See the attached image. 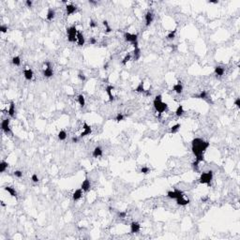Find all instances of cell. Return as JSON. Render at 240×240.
I'll list each match as a JSON object with an SVG mask.
<instances>
[{"label": "cell", "mask_w": 240, "mask_h": 240, "mask_svg": "<svg viewBox=\"0 0 240 240\" xmlns=\"http://www.w3.org/2000/svg\"><path fill=\"white\" fill-rule=\"evenodd\" d=\"M210 143L207 141H204L201 138H195L191 142V150L195 157H196V161L199 163L204 161V152L209 147Z\"/></svg>", "instance_id": "obj_1"}, {"label": "cell", "mask_w": 240, "mask_h": 240, "mask_svg": "<svg viewBox=\"0 0 240 240\" xmlns=\"http://www.w3.org/2000/svg\"><path fill=\"white\" fill-rule=\"evenodd\" d=\"M153 105H154L155 110L160 114V115L164 112L165 110H167V107H168L167 103L162 101V96L161 95H157L154 101H153Z\"/></svg>", "instance_id": "obj_2"}, {"label": "cell", "mask_w": 240, "mask_h": 240, "mask_svg": "<svg viewBox=\"0 0 240 240\" xmlns=\"http://www.w3.org/2000/svg\"><path fill=\"white\" fill-rule=\"evenodd\" d=\"M213 178V171H208L206 173H203L200 176L199 182L201 184H206V185H210V182Z\"/></svg>", "instance_id": "obj_3"}, {"label": "cell", "mask_w": 240, "mask_h": 240, "mask_svg": "<svg viewBox=\"0 0 240 240\" xmlns=\"http://www.w3.org/2000/svg\"><path fill=\"white\" fill-rule=\"evenodd\" d=\"M77 33L78 31L76 29V26H70L67 29L68 34V40L69 42H75L77 41Z\"/></svg>", "instance_id": "obj_4"}, {"label": "cell", "mask_w": 240, "mask_h": 240, "mask_svg": "<svg viewBox=\"0 0 240 240\" xmlns=\"http://www.w3.org/2000/svg\"><path fill=\"white\" fill-rule=\"evenodd\" d=\"M167 196H168L169 198L175 199L176 200L177 198H180L182 196H184V192L182 190L175 189L174 190H169L168 192H167Z\"/></svg>", "instance_id": "obj_5"}, {"label": "cell", "mask_w": 240, "mask_h": 240, "mask_svg": "<svg viewBox=\"0 0 240 240\" xmlns=\"http://www.w3.org/2000/svg\"><path fill=\"white\" fill-rule=\"evenodd\" d=\"M124 38H125V40L126 41L131 42V44L136 41H138V35L137 34H131L126 32V33L124 34Z\"/></svg>", "instance_id": "obj_6"}, {"label": "cell", "mask_w": 240, "mask_h": 240, "mask_svg": "<svg viewBox=\"0 0 240 240\" xmlns=\"http://www.w3.org/2000/svg\"><path fill=\"white\" fill-rule=\"evenodd\" d=\"M132 45L134 47V51L132 52L133 53V59L135 61H137L141 56V50L139 48V43H138V41H136L134 43H132Z\"/></svg>", "instance_id": "obj_7"}, {"label": "cell", "mask_w": 240, "mask_h": 240, "mask_svg": "<svg viewBox=\"0 0 240 240\" xmlns=\"http://www.w3.org/2000/svg\"><path fill=\"white\" fill-rule=\"evenodd\" d=\"M1 129L5 133H11V130L9 128V119L6 118L1 123Z\"/></svg>", "instance_id": "obj_8"}, {"label": "cell", "mask_w": 240, "mask_h": 240, "mask_svg": "<svg viewBox=\"0 0 240 240\" xmlns=\"http://www.w3.org/2000/svg\"><path fill=\"white\" fill-rule=\"evenodd\" d=\"M84 131L81 133L80 137L82 138V137H84V136H86V135H89L91 132H92V129H91V127L89 126V125H87V123H84Z\"/></svg>", "instance_id": "obj_9"}, {"label": "cell", "mask_w": 240, "mask_h": 240, "mask_svg": "<svg viewBox=\"0 0 240 240\" xmlns=\"http://www.w3.org/2000/svg\"><path fill=\"white\" fill-rule=\"evenodd\" d=\"M153 19H154V15L151 11H147L144 15V20H145V25L146 26H149L150 24L153 22Z\"/></svg>", "instance_id": "obj_10"}, {"label": "cell", "mask_w": 240, "mask_h": 240, "mask_svg": "<svg viewBox=\"0 0 240 240\" xmlns=\"http://www.w3.org/2000/svg\"><path fill=\"white\" fill-rule=\"evenodd\" d=\"M90 188H91V184H90V181H89V179H87V178H85L84 180V182L82 183V185H81V189L83 190V191H85V192H87L89 190H90Z\"/></svg>", "instance_id": "obj_11"}, {"label": "cell", "mask_w": 240, "mask_h": 240, "mask_svg": "<svg viewBox=\"0 0 240 240\" xmlns=\"http://www.w3.org/2000/svg\"><path fill=\"white\" fill-rule=\"evenodd\" d=\"M114 86L113 85H108L107 87H106V93H107V95H108V97H109V101L110 102H112V101H114V95H113V90H114Z\"/></svg>", "instance_id": "obj_12"}, {"label": "cell", "mask_w": 240, "mask_h": 240, "mask_svg": "<svg viewBox=\"0 0 240 240\" xmlns=\"http://www.w3.org/2000/svg\"><path fill=\"white\" fill-rule=\"evenodd\" d=\"M141 229V225H140L137 221H133L131 222V232L132 234H135V233H138Z\"/></svg>", "instance_id": "obj_13"}, {"label": "cell", "mask_w": 240, "mask_h": 240, "mask_svg": "<svg viewBox=\"0 0 240 240\" xmlns=\"http://www.w3.org/2000/svg\"><path fill=\"white\" fill-rule=\"evenodd\" d=\"M76 10H77V8H76V6H74V5L68 4L66 6V12H67L68 15H71V14H73V13L75 12Z\"/></svg>", "instance_id": "obj_14"}, {"label": "cell", "mask_w": 240, "mask_h": 240, "mask_svg": "<svg viewBox=\"0 0 240 240\" xmlns=\"http://www.w3.org/2000/svg\"><path fill=\"white\" fill-rule=\"evenodd\" d=\"M173 90L175 93H177V94H181L182 91H183V85H182V84H181V82H180V81H178V82H177V84H175L174 85H173Z\"/></svg>", "instance_id": "obj_15"}, {"label": "cell", "mask_w": 240, "mask_h": 240, "mask_svg": "<svg viewBox=\"0 0 240 240\" xmlns=\"http://www.w3.org/2000/svg\"><path fill=\"white\" fill-rule=\"evenodd\" d=\"M82 195H83V190H82V189H78V190H76L75 191L73 192V194H72V198H73L74 201H78V200H80L81 199Z\"/></svg>", "instance_id": "obj_16"}, {"label": "cell", "mask_w": 240, "mask_h": 240, "mask_svg": "<svg viewBox=\"0 0 240 240\" xmlns=\"http://www.w3.org/2000/svg\"><path fill=\"white\" fill-rule=\"evenodd\" d=\"M176 203H177V205H179V206H187V205L190 204V200H189V199H185L184 198V196H182V197H180V198L176 199Z\"/></svg>", "instance_id": "obj_17"}, {"label": "cell", "mask_w": 240, "mask_h": 240, "mask_svg": "<svg viewBox=\"0 0 240 240\" xmlns=\"http://www.w3.org/2000/svg\"><path fill=\"white\" fill-rule=\"evenodd\" d=\"M84 41H85V40H84V35L81 33V32L78 31V33H77V43H78V45H79V46H84Z\"/></svg>", "instance_id": "obj_18"}, {"label": "cell", "mask_w": 240, "mask_h": 240, "mask_svg": "<svg viewBox=\"0 0 240 240\" xmlns=\"http://www.w3.org/2000/svg\"><path fill=\"white\" fill-rule=\"evenodd\" d=\"M24 75H25V78L26 79V80L30 81L32 78H33V71H32V69H25V70H24Z\"/></svg>", "instance_id": "obj_19"}, {"label": "cell", "mask_w": 240, "mask_h": 240, "mask_svg": "<svg viewBox=\"0 0 240 240\" xmlns=\"http://www.w3.org/2000/svg\"><path fill=\"white\" fill-rule=\"evenodd\" d=\"M8 115L10 117H14L15 116V104H14L13 101H11L10 104H9V108H8Z\"/></svg>", "instance_id": "obj_20"}, {"label": "cell", "mask_w": 240, "mask_h": 240, "mask_svg": "<svg viewBox=\"0 0 240 240\" xmlns=\"http://www.w3.org/2000/svg\"><path fill=\"white\" fill-rule=\"evenodd\" d=\"M43 75L45 76L46 78H50L52 76L54 75V71H53V69L51 67L49 68H45L43 69Z\"/></svg>", "instance_id": "obj_21"}, {"label": "cell", "mask_w": 240, "mask_h": 240, "mask_svg": "<svg viewBox=\"0 0 240 240\" xmlns=\"http://www.w3.org/2000/svg\"><path fill=\"white\" fill-rule=\"evenodd\" d=\"M4 190H6V191H8V193L10 194V196L11 197H17V192L16 190H15V189L14 188H12V187H5Z\"/></svg>", "instance_id": "obj_22"}, {"label": "cell", "mask_w": 240, "mask_h": 240, "mask_svg": "<svg viewBox=\"0 0 240 240\" xmlns=\"http://www.w3.org/2000/svg\"><path fill=\"white\" fill-rule=\"evenodd\" d=\"M55 11L53 9V8H49V9H48V12H47L46 19L48 20V21H53L54 18H55Z\"/></svg>", "instance_id": "obj_23"}, {"label": "cell", "mask_w": 240, "mask_h": 240, "mask_svg": "<svg viewBox=\"0 0 240 240\" xmlns=\"http://www.w3.org/2000/svg\"><path fill=\"white\" fill-rule=\"evenodd\" d=\"M92 155H93V157H94V158H99V157H101V156H102V149H101L100 146L95 147V149L93 150Z\"/></svg>", "instance_id": "obj_24"}, {"label": "cell", "mask_w": 240, "mask_h": 240, "mask_svg": "<svg viewBox=\"0 0 240 240\" xmlns=\"http://www.w3.org/2000/svg\"><path fill=\"white\" fill-rule=\"evenodd\" d=\"M224 72H225L224 68L220 67V66H217V67H215V73H216V75H217V76L221 77V76L224 74Z\"/></svg>", "instance_id": "obj_25"}, {"label": "cell", "mask_w": 240, "mask_h": 240, "mask_svg": "<svg viewBox=\"0 0 240 240\" xmlns=\"http://www.w3.org/2000/svg\"><path fill=\"white\" fill-rule=\"evenodd\" d=\"M143 84H143V81L140 82V84H138V86L134 89V91H136V92H138V93H144L145 89H144V85H143Z\"/></svg>", "instance_id": "obj_26"}, {"label": "cell", "mask_w": 240, "mask_h": 240, "mask_svg": "<svg viewBox=\"0 0 240 240\" xmlns=\"http://www.w3.org/2000/svg\"><path fill=\"white\" fill-rule=\"evenodd\" d=\"M8 162H6V161H4V160H2V161L0 162V172H1V173H4L5 171L8 169Z\"/></svg>", "instance_id": "obj_27"}, {"label": "cell", "mask_w": 240, "mask_h": 240, "mask_svg": "<svg viewBox=\"0 0 240 240\" xmlns=\"http://www.w3.org/2000/svg\"><path fill=\"white\" fill-rule=\"evenodd\" d=\"M193 98L196 99H202V100H206L207 99V93L206 91H202V92L198 94V95H194Z\"/></svg>", "instance_id": "obj_28"}, {"label": "cell", "mask_w": 240, "mask_h": 240, "mask_svg": "<svg viewBox=\"0 0 240 240\" xmlns=\"http://www.w3.org/2000/svg\"><path fill=\"white\" fill-rule=\"evenodd\" d=\"M180 128H181V125H180V124H175V125H173V126L171 128V130H170V133H172V134L176 133L177 131H179Z\"/></svg>", "instance_id": "obj_29"}, {"label": "cell", "mask_w": 240, "mask_h": 240, "mask_svg": "<svg viewBox=\"0 0 240 240\" xmlns=\"http://www.w3.org/2000/svg\"><path fill=\"white\" fill-rule=\"evenodd\" d=\"M183 114H184V108H183L182 105H179L177 107L176 111H175V114H176V116L180 117L181 115H183Z\"/></svg>", "instance_id": "obj_30"}, {"label": "cell", "mask_w": 240, "mask_h": 240, "mask_svg": "<svg viewBox=\"0 0 240 240\" xmlns=\"http://www.w3.org/2000/svg\"><path fill=\"white\" fill-rule=\"evenodd\" d=\"M66 138H67V132L65 131H60L58 133V139L60 140V141H64V140H66Z\"/></svg>", "instance_id": "obj_31"}, {"label": "cell", "mask_w": 240, "mask_h": 240, "mask_svg": "<svg viewBox=\"0 0 240 240\" xmlns=\"http://www.w3.org/2000/svg\"><path fill=\"white\" fill-rule=\"evenodd\" d=\"M131 59V53H129V54H127L126 56L123 58V60H122V62H121V63H122V65H126V64L128 63V62H129Z\"/></svg>", "instance_id": "obj_32"}, {"label": "cell", "mask_w": 240, "mask_h": 240, "mask_svg": "<svg viewBox=\"0 0 240 240\" xmlns=\"http://www.w3.org/2000/svg\"><path fill=\"white\" fill-rule=\"evenodd\" d=\"M78 102H79L81 107H84L85 105V101H84V97L83 95H79L78 96Z\"/></svg>", "instance_id": "obj_33"}, {"label": "cell", "mask_w": 240, "mask_h": 240, "mask_svg": "<svg viewBox=\"0 0 240 240\" xmlns=\"http://www.w3.org/2000/svg\"><path fill=\"white\" fill-rule=\"evenodd\" d=\"M12 64L15 65V66H20V64H21V58H20V56H14L12 58Z\"/></svg>", "instance_id": "obj_34"}, {"label": "cell", "mask_w": 240, "mask_h": 240, "mask_svg": "<svg viewBox=\"0 0 240 240\" xmlns=\"http://www.w3.org/2000/svg\"><path fill=\"white\" fill-rule=\"evenodd\" d=\"M175 33H176V30L175 29L173 30V31H171V32L167 35V38H168V39H173L174 37H175Z\"/></svg>", "instance_id": "obj_35"}, {"label": "cell", "mask_w": 240, "mask_h": 240, "mask_svg": "<svg viewBox=\"0 0 240 240\" xmlns=\"http://www.w3.org/2000/svg\"><path fill=\"white\" fill-rule=\"evenodd\" d=\"M78 78L80 79L82 82H84V81L86 80V77H85V75H84V73H82V72H79L78 73Z\"/></svg>", "instance_id": "obj_36"}, {"label": "cell", "mask_w": 240, "mask_h": 240, "mask_svg": "<svg viewBox=\"0 0 240 240\" xmlns=\"http://www.w3.org/2000/svg\"><path fill=\"white\" fill-rule=\"evenodd\" d=\"M123 119H124V115H123L121 113H119V114H117V115H116V117H115V120L117 121V122H120V121H122Z\"/></svg>", "instance_id": "obj_37"}, {"label": "cell", "mask_w": 240, "mask_h": 240, "mask_svg": "<svg viewBox=\"0 0 240 240\" xmlns=\"http://www.w3.org/2000/svg\"><path fill=\"white\" fill-rule=\"evenodd\" d=\"M0 31H1L2 33H6V32L8 31V26H7V25H2L1 26H0Z\"/></svg>", "instance_id": "obj_38"}, {"label": "cell", "mask_w": 240, "mask_h": 240, "mask_svg": "<svg viewBox=\"0 0 240 240\" xmlns=\"http://www.w3.org/2000/svg\"><path fill=\"white\" fill-rule=\"evenodd\" d=\"M149 171H150V170H149L148 167H142V169H141V173H144V174L149 173Z\"/></svg>", "instance_id": "obj_39"}, {"label": "cell", "mask_w": 240, "mask_h": 240, "mask_svg": "<svg viewBox=\"0 0 240 240\" xmlns=\"http://www.w3.org/2000/svg\"><path fill=\"white\" fill-rule=\"evenodd\" d=\"M31 179H32V181L33 182H35V183H38V175L36 174V173H34L33 175H32V177H31Z\"/></svg>", "instance_id": "obj_40"}, {"label": "cell", "mask_w": 240, "mask_h": 240, "mask_svg": "<svg viewBox=\"0 0 240 240\" xmlns=\"http://www.w3.org/2000/svg\"><path fill=\"white\" fill-rule=\"evenodd\" d=\"M14 175L16 177H18V178H21L23 176V173H22L21 171H15L14 172Z\"/></svg>", "instance_id": "obj_41"}, {"label": "cell", "mask_w": 240, "mask_h": 240, "mask_svg": "<svg viewBox=\"0 0 240 240\" xmlns=\"http://www.w3.org/2000/svg\"><path fill=\"white\" fill-rule=\"evenodd\" d=\"M89 25H90V27H92V28L97 27V24L95 23L94 20H90V22H89Z\"/></svg>", "instance_id": "obj_42"}, {"label": "cell", "mask_w": 240, "mask_h": 240, "mask_svg": "<svg viewBox=\"0 0 240 240\" xmlns=\"http://www.w3.org/2000/svg\"><path fill=\"white\" fill-rule=\"evenodd\" d=\"M118 217H120V218H126L127 216V212H122V211H120V212H118L117 213Z\"/></svg>", "instance_id": "obj_43"}, {"label": "cell", "mask_w": 240, "mask_h": 240, "mask_svg": "<svg viewBox=\"0 0 240 240\" xmlns=\"http://www.w3.org/2000/svg\"><path fill=\"white\" fill-rule=\"evenodd\" d=\"M25 4H26V6H27L28 8H32V4H33V2H32L31 0H26V1H25Z\"/></svg>", "instance_id": "obj_44"}, {"label": "cell", "mask_w": 240, "mask_h": 240, "mask_svg": "<svg viewBox=\"0 0 240 240\" xmlns=\"http://www.w3.org/2000/svg\"><path fill=\"white\" fill-rule=\"evenodd\" d=\"M235 104L236 105L237 108H240V99L239 98H237L236 101H235Z\"/></svg>", "instance_id": "obj_45"}, {"label": "cell", "mask_w": 240, "mask_h": 240, "mask_svg": "<svg viewBox=\"0 0 240 240\" xmlns=\"http://www.w3.org/2000/svg\"><path fill=\"white\" fill-rule=\"evenodd\" d=\"M89 43H90L91 45H95V44L97 43V40H96V38H90V40H89Z\"/></svg>", "instance_id": "obj_46"}, {"label": "cell", "mask_w": 240, "mask_h": 240, "mask_svg": "<svg viewBox=\"0 0 240 240\" xmlns=\"http://www.w3.org/2000/svg\"><path fill=\"white\" fill-rule=\"evenodd\" d=\"M71 141H72V143H78V142H79V138H78V137H72Z\"/></svg>", "instance_id": "obj_47"}, {"label": "cell", "mask_w": 240, "mask_h": 240, "mask_svg": "<svg viewBox=\"0 0 240 240\" xmlns=\"http://www.w3.org/2000/svg\"><path fill=\"white\" fill-rule=\"evenodd\" d=\"M144 95H145L146 97L151 96V91H150V90H145V91H144Z\"/></svg>", "instance_id": "obj_48"}, {"label": "cell", "mask_w": 240, "mask_h": 240, "mask_svg": "<svg viewBox=\"0 0 240 240\" xmlns=\"http://www.w3.org/2000/svg\"><path fill=\"white\" fill-rule=\"evenodd\" d=\"M105 28H106V29H105V32H106V33H110V32L112 31V28H111L110 26H106Z\"/></svg>", "instance_id": "obj_49"}, {"label": "cell", "mask_w": 240, "mask_h": 240, "mask_svg": "<svg viewBox=\"0 0 240 240\" xmlns=\"http://www.w3.org/2000/svg\"><path fill=\"white\" fill-rule=\"evenodd\" d=\"M201 200H202L203 203H206L207 201V200H208V197H204V198L202 197V199H201Z\"/></svg>", "instance_id": "obj_50"}, {"label": "cell", "mask_w": 240, "mask_h": 240, "mask_svg": "<svg viewBox=\"0 0 240 240\" xmlns=\"http://www.w3.org/2000/svg\"><path fill=\"white\" fill-rule=\"evenodd\" d=\"M108 67H109V64H108V63L104 64V66H103V68H104V69H108Z\"/></svg>", "instance_id": "obj_51"}, {"label": "cell", "mask_w": 240, "mask_h": 240, "mask_svg": "<svg viewBox=\"0 0 240 240\" xmlns=\"http://www.w3.org/2000/svg\"><path fill=\"white\" fill-rule=\"evenodd\" d=\"M209 3H213V4H218L219 1H209Z\"/></svg>", "instance_id": "obj_52"}, {"label": "cell", "mask_w": 240, "mask_h": 240, "mask_svg": "<svg viewBox=\"0 0 240 240\" xmlns=\"http://www.w3.org/2000/svg\"><path fill=\"white\" fill-rule=\"evenodd\" d=\"M89 3H91V4H93V5H96V4H97V2H95V1H92V0H90V1H89Z\"/></svg>", "instance_id": "obj_53"}, {"label": "cell", "mask_w": 240, "mask_h": 240, "mask_svg": "<svg viewBox=\"0 0 240 240\" xmlns=\"http://www.w3.org/2000/svg\"><path fill=\"white\" fill-rule=\"evenodd\" d=\"M1 206H6V204H5L3 201H1Z\"/></svg>", "instance_id": "obj_54"}]
</instances>
